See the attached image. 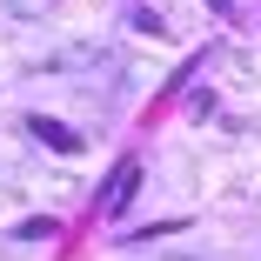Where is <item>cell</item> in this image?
<instances>
[{"label": "cell", "mask_w": 261, "mask_h": 261, "mask_svg": "<svg viewBox=\"0 0 261 261\" xmlns=\"http://www.w3.org/2000/svg\"><path fill=\"white\" fill-rule=\"evenodd\" d=\"M134 188H141V161H134V154H127V161L114 168V181L100 188V201H94V207H100V215L114 221V215H127V201H134Z\"/></svg>", "instance_id": "1"}, {"label": "cell", "mask_w": 261, "mask_h": 261, "mask_svg": "<svg viewBox=\"0 0 261 261\" xmlns=\"http://www.w3.org/2000/svg\"><path fill=\"white\" fill-rule=\"evenodd\" d=\"M27 134H34V141H47L54 154H81V134H74V127H61V121H47V114H27Z\"/></svg>", "instance_id": "2"}]
</instances>
